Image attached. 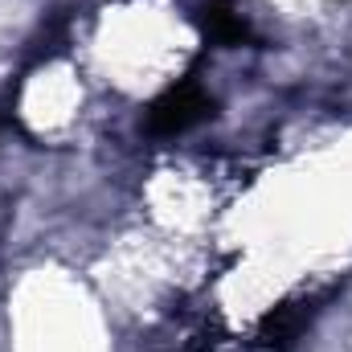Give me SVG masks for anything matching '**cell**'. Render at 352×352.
Listing matches in <instances>:
<instances>
[{"instance_id":"6da1fadb","label":"cell","mask_w":352,"mask_h":352,"mask_svg":"<svg viewBox=\"0 0 352 352\" xmlns=\"http://www.w3.org/2000/svg\"><path fill=\"white\" fill-rule=\"evenodd\" d=\"M213 115V98L197 82H180V87L164 90L152 111H148V131L152 135H184L188 127H197L201 119Z\"/></svg>"},{"instance_id":"7a4b0ae2","label":"cell","mask_w":352,"mask_h":352,"mask_svg":"<svg viewBox=\"0 0 352 352\" xmlns=\"http://www.w3.org/2000/svg\"><path fill=\"white\" fill-rule=\"evenodd\" d=\"M197 25H201V33H205L213 45H250V41H254L246 16H242L230 0H205V4L197 8Z\"/></svg>"},{"instance_id":"3957f363","label":"cell","mask_w":352,"mask_h":352,"mask_svg":"<svg viewBox=\"0 0 352 352\" xmlns=\"http://www.w3.org/2000/svg\"><path fill=\"white\" fill-rule=\"evenodd\" d=\"M303 324H307V307L283 303V307H274V311L263 320V340L266 344H278V349H291L295 336L303 332Z\"/></svg>"}]
</instances>
